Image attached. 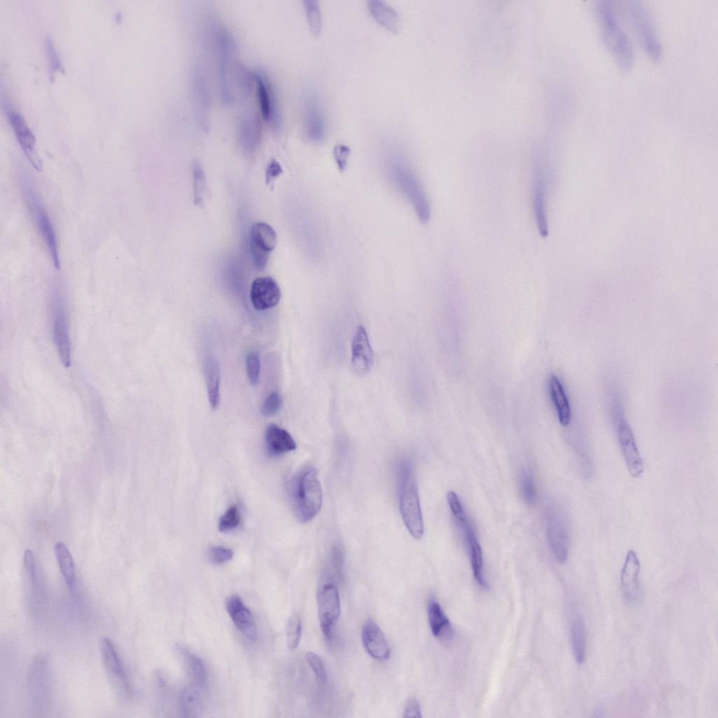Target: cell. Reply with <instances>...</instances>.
<instances>
[{
	"label": "cell",
	"instance_id": "3",
	"mask_svg": "<svg viewBox=\"0 0 718 718\" xmlns=\"http://www.w3.org/2000/svg\"><path fill=\"white\" fill-rule=\"evenodd\" d=\"M597 14L605 45L618 67L623 72L628 71L633 62L632 48L613 7L609 1H599Z\"/></svg>",
	"mask_w": 718,
	"mask_h": 718
},
{
	"label": "cell",
	"instance_id": "35",
	"mask_svg": "<svg viewBox=\"0 0 718 718\" xmlns=\"http://www.w3.org/2000/svg\"><path fill=\"white\" fill-rule=\"evenodd\" d=\"M304 3L310 29L314 34H318L322 23L318 2L316 0H306Z\"/></svg>",
	"mask_w": 718,
	"mask_h": 718
},
{
	"label": "cell",
	"instance_id": "13",
	"mask_svg": "<svg viewBox=\"0 0 718 718\" xmlns=\"http://www.w3.org/2000/svg\"><path fill=\"white\" fill-rule=\"evenodd\" d=\"M215 43L221 94L223 100L229 102L231 95L226 82V65L232 57L233 41L230 33L224 27L221 26L217 27L215 34Z\"/></svg>",
	"mask_w": 718,
	"mask_h": 718
},
{
	"label": "cell",
	"instance_id": "17",
	"mask_svg": "<svg viewBox=\"0 0 718 718\" xmlns=\"http://www.w3.org/2000/svg\"><path fill=\"white\" fill-rule=\"evenodd\" d=\"M257 86V96L261 114L266 122L271 123L276 128L279 126V114L276 100L271 84L259 72L252 73Z\"/></svg>",
	"mask_w": 718,
	"mask_h": 718
},
{
	"label": "cell",
	"instance_id": "26",
	"mask_svg": "<svg viewBox=\"0 0 718 718\" xmlns=\"http://www.w3.org/2000/svg\"><path fill=\"white\" fill-rule=\"evenodd\" d=\"M202 687L197 684L184 688L180 695L179 709L182 717H196L202 710L203 697Z\"/></svg>",
	"mask_w": 718,
	"mask_h": 718
},
{
	"label": "cell",
	"instance_id": "5",
	"mask_svg": "<svg viewBox=\"0 0 718 718\" xmlns=\"http://www.w3.org/2000/svg\"><path fill=\"white\" fill-rule=\"evenodd\" d=\"M20 184L29 211L37 229L46 245L52 262L56 269H60V260L55 232L43 205L32 181L26 175H21Z\"/></svg>",
	"mask_w": 718,
	"mask_h": 718
},
{
	"label": "cell",
	"instance_id": "32",
	"mask_svg": "<svg viewBox=\"0 0 718 718\" xmlns=\"http://www.w3.org/2000/svg\"><path fill=\"white\" fill-rule=\"evenodd\" d=\"M549 388L559 421L562 426H567L571 419V408L564 388L555 375L550 377Z\"/></svg>",
	"mask_w": 718,
	"mask_h": 718
},
{
	"label": "cell",
	"instance_id": "40",
	"mask_svg": "<svg viewBox=\"0 0 718 718\" xmlns=\"http://www.w3.org/2000/svg\"><path fill=\"white\" fill-rule=\"evenodd\" d=\"M283 405V400L278 391L271 392L264 399L261 407L260 412L265 416H272L276 414Z\"/></svg>",
	"mask_w": 718,
	"mask_h": 718
},
{
	"label": "cell",
	"instance_id": "31",
	"mask_svg": "<svg viewBox=\"0 0 718 718\" xmlns=\"http://www.w3.org/2000/svg\"><path fill=\"white\" fill-rule=\"evenodd\" d=\"M427 613L431 630L435 637L442 638L451 634L450 621L440 604L433 597L428 601Z\"/></svg>",
	"mask_w": 718,
	"mask_h": 718
},
{
	"label": "cell",
	"instance_id": "36",
	"mask_svg": "<svg viewBox=\"0 0 718 718\" xmlns=\"http://www.w3.org/2000/svg\"><path fill=\"white\" fill-rule=\"evenodd\" d=\"M193 175L195 203L201 205L203 203V195L205 191V181L203 170L198 161L193 163Z\"/></svg>",
	"mask_w": 718,
	"mask_h": 718
},
{
	"label": "cell",
	"instance_id": "28",
	"mask_svg": "<svg viewBox=\"0 0 718 718\" xmlns=\"http://www.w3.org/2000/svg\"><path fill=\"white\" fill-rule=\"evenodd\" d=\"M240 138L243 147L253 148L259 141L261 128L256 112L252 109L243 111L240 120Z\"/></svg>",
	"mask_w": 718,
	"mask_h": 718
},
{
	"label": "cell",
	"instance_id": "38",
	"mask_svg": "<svg viewBox=\"0 0 718 718\" xmlns=\"http://www.w3.org/2000/svg\"><path fill=\"white\" fill-rule=\"evenodd\" d=\"M246 370L250 383L257 386L259 382L260 360L257 352L252 351L246 358Z\"/></svg>",
	"mask_w": 718,
	"mask_h": 718
},
{
	"label": "cell",
	"instance_id": "6",
	"mask_svg": "<svg viewBox=\"0 0 718 718\" xmlns=\"http://www.w3.org/2000/svg\"><path fill=\"white\" fill-rule=\"evenodd\" d=\"M52 333L60 358L65 367L71 363L70 340L65 299L60 287L55 285L50 297Z\"/></svg>",
	"mask_w": 718,
	"mask_h": 718
},
{
	"label": "cell",
	"instance_id": "42",
	"mask_svg": "<svg viewBox=\"0 0 718 718\" xmlns=\"http://www.w3.org/2000/svg\"><path fill=\"white\" fill-rule=\"evenodd\" d=\"M330 564L333 574L337 579L343 578L344 556L341 548L335 545L332 548L330 555Z\"/></svg>",
	"mask_w": 718,
	"mask_h": 718
},
{
	"label": "cell",
	"instance_id": "23",
	"mask_svg": "<svg viewBox=\"0 0 718 718\" xmlns=\"http://www.w3.org/2000/svg\"><path fill=\"white\" fill-rule=\"evenodd\" d=\"M264 438L266 451L272 456H280L297 448V444L289 432L273 424L267 426Z\"/></svg>",
	"mask_w": 718,
	"mask_h": 718
},
{
	"label": "cell",
	"instance_id": "25",
	"mask_svg": "<svg viewBox=\"0 0 718 718\" xmlns=\"http://www.w3.org/2000/svg\"><path fill=\"white\" fill-rule=\"evenodd\" d=\"M203 372L209 403L215 409L218 407L220 400V368L217 360L212 356L207 357L203 362Z\"/></svg>",
	"mask_w": 718,
	"mask_h": 718
},
{
	"label": "cell",
	"instance_id": "18",
	"mask_svg": "<svg viewBox=\"0 0 718 718\" xmlns=\"http://www.w3.org/2000/svg\"><path fill=\"white\" fill-rule=\"evenodd\" d=\"M28 690L32 702L37 708L45 706L47 698V665L44 658L37 656L32 662L28 677Z\"/></svg>",
	"mask_w": 718,
	"mask_h": 718
},
{
	"label": "cell",
	"instance_id": "46",
	"mask_svg": "<svg viewBox=\"0 0 718 718\" xmlns=\"http://www.w3.org/2000/svg\"><path fill=\"white\" fill-rule=\"evenodd\" d=\"M282 172L283 169L278 162L275 159L271 160L266 171V183L269 184Z\"/></svg>",
	"mask_w": 718,
	"mask_h": 718
},
{
	"label": "cell",
	"instance_id": "9",
	"mask_svg": "<svg viewBox=\"0 0 718 718\" xmlns=\"http://www.w3.org/2000/svg\"><path fill=\"white\" fill-rule=\"evenodd\" d=\"M250 242L252 256L255 266L259 270L264 269L269 255L277 243V236L269 224L259 222L254 223L250 229Z\"/></svg>",
	"mask_w": 718,
	"mask_h": 718
},
{
	"label": "cell",
	"instance_id": "15",
	"mask_svg": "<svg viewBox=\"0 0 718 718\" xmlns=\"http://www.w3.org/2000/svg\"><path fill=\"white\" fill-rule=\"evenodd\" d=\"M226 609L236 628L250 641L257 637V628L253 615L237 595H231L226 600Z\"/></svg>",
	"mask_w": 718,
	"mask_h": 718
},
{
	"label": "cell",
	"instance_id": "8",
	"mask_svg": "<svg viewBox=\"0 0 718 718\" xmlns=\"http://www.w3.org/2000/svg\"><path fill=\"white\" fill-rule=\"evenodd\" d=\"M317 602L320 629L325 638L330 640L341 614L339 594L332 579L326 578L320 585Z\"/></svg>",
	"mask_w": 718,
	"mask_h": 718
},
{
	"label": "cell",
	"instance_id": "30",
	"mask_svg": "<svg viewBox=\"0 0 718 718\" xmlns=\"http://www.w3.org/2000/svg\"><path fill=\"white\" fill-rule=\"evenodd\" d=\"M55 553L66 585L70 593L75 597L76 595V581L72 555L67 546L62 542H58L55 544Z\"/></svg>",
	"mask_w": 718,
	"mask_h": 718
},
{
	"label": "cell",
	"instance_id": "27",
	"mask_svg": "<svg viewBox=\"0 0 718 718\" xmlns=\"http://www.w3.org/2000/svg\"><path fill=\"white\" fill-rule=\"evenodd\" d=\"M368 8L379 23L392 32L399 30L401 23L400 15L393 6L381 0H370Z\"/></svg>",
	"mask_w": 718,
	"mask_h": 718
},
{
	"label": "cell",
	"instance_id": "7",
	"mask_svg": "<svg viewBox=\"0 0 718 718\" xmlns=\"http://www.w3.org/2000/svg\"><path fill=\"white\" fill-rule=\"evenodd\" d=\"M628 10L635 32L643 49L653 60H659L661 57V46L649 13L638 1H629Z\"/></svg>",
	"mask_w": 718,
	"mask_h": 718
},
{
	"label": "cell",
	"instance_id": "33",
	"mask_svg": "<svg viewBox=\"0 0 718 718\" xmlns=\"http://www.w3.org/2000/svg\"><path fill=\"white\" fill-rule=\"evenodd\" d=\"M177 649L178 652L184 657L196 684L204 689H206L208 686V675L203 661L200 658L182 646L177 645Z\"/></svg>",
	"mask_w": 718,
	"mask_h": 718
},
{
	"label": "cell",
	"instance_id": "20",
	"mask_svg": "<svg viewBox=\"0 0 718 718\" xmlns=\"http://www.w3.org/2000/svg\"><path fill=\"white\" fill-rule=\"evenodd\" d=\"M304 124L308 136L316 141L325 135V123L318 100L313 94L306 97L304 104Z\"/></svg>",
	"mask_w": 718,
	"mask_h": 718
},
{
	"label": "cell",
	"instance_id": "29",
	"mask_svg": "<svg viewBox=\"0 0 718 718\" xmlns=\"http://www.w3.org/2000/svg\"><path fill=\"white\" fill-rule=\"evenodd\" d=\"M570 636L571 647L575 660L578 663L584 662L586 653V635L583 616L574 611L570 621Z\"/></svg>",
	"mask_w": 718,
	"mask_h": 718
},
{
	"label": "cell",
	"instance_id": "4",
	"mask_svg": "<svg viewBox=\"0 0 718 718\" xmlns=\"http://www.w3.org/2000/svg\"><path fill=\"white\" fill-rule=\"evenodd\" d=\"M448 505L467 546L473 575L477 584L487 588L483 574L482 550L458 495L453 491L447 494Z\"/></svg>",
	"mask_w": 718,
	"mask_h": 718
},
{
	"label": "cell",
	"instance_id": "14",
	"mask_svg": "<svg viewBox=\"0 0 718 718\" xmlns=\"http://www.w3.org/2000/svg\"><path fill=\"white\" fill-rule=\"evenodd\" d=\"M361 635L364 648L370 656L379 661H385L389 658V645L384 632L372 618H367L365 621Z\"/></svg>",
	"mask_w": 718,
	"mask_h": 718
},
{
	"label": "cell",
	"instance_id": "41",
	"mask_svg": "<svg viewBox=\"0 0 718 718\" xmlns=\"http://www.w3.org/2000/svg\"><path fill=\"white\" fill-rule=\"evenodd\" d=\"M306 659L317 678L322 682H326L327 673L321 658L317 653L309 651L306 654Z\"/></svg>",
	"mask_w": 718,
	"mask_h": 718
},
{
	"label": "cell",
	"instance_id": "44",
	"mask_svg": "<svg viewBox=\"0 0 718 718\" xmlns=\"http://www.w3.org/2000/svg\"><path fill=\"white\" fill-rule=\"evenodd\" d=\"M402 717L405 718H419L422 717L421 705L416 697L412 696L407 699L404 707Z\"/></svg>",
	"mask_w": 718,
	"mask_h": 718
},
{
	"label": "cell",
	"instance_id": "37",
	"mask_svg": "<svg viewBox=\"0 0 718 718\" xmlns=\"http://www.w3.org/2000/svg\"><path fill=\"white\" fill-rule=\"evenodd\" d=\"M520 492L523 500L528 504H533L536 499V491L531 474L524 473L520 479Z\"/></svg>",
	"mask_w": 718,
	"mask_h": 718
},
{
	"label": "cell",
	"instance_id": "39",
	"mask_svg": "<svg viewBox=\"0 0 718 718\" xmlns=\"http://www.w3.org/2000/svg\"><path fill=\"white\" fill-rule=\"evenodd\" d=\"M241 520L240 513L236 506H231L220 517L219 530L222 532L235 529Z\"/></svg>",
	"mask_w": 718,
	"mask_h": 718
},
{
	"label": "cell",
	"instance_id": "16",
	"mask_svg": "<svg viewBox=\"0 0 718 718\" xmlns=\"http://www.w3.org/2000/svg\"><path fill=\"white\" fill-rule=\"evenodd\" d=\"M374 360L373 351L365 328L359 325L352 340L351 365L354 372L362 375L371 368Z\"/></svg>",
	"mask_w": 718,
	"mask_h": 718
},
{
	"label": "cell",
	"instance_id": "24",
	"mask_svg": "<svg viewBox=\"0 0 718 718\" xmlns=\"http://www.w3.org/2000/svg\"><path fill=\"white\" fill-rule=\"evenodd\" d=\"M533 210L537 228L541 236L548 235L546 212V182L542 170L536 171L533 186Z\"/></svg>",
	"mask_w": 718,
	"mask_h": 718
},
{
	"label": "cell",
	"instance_id": "2",
	"mask_svg": "<svg viewBox=\"0 0 718 718\" xmlns=\"http://www.w3.org/2000/svg\"><path fill=\"white\" fill-rule=\"evenodd\" d=\"M294 513L297 520L306 523L312 520L320 510L323 491L316 469L306 466L292 477L289 485Z\"/></svg>",
	"mask_w": 718,
	"mask_h": 718
},
{
	"label": "cell",
	"instance_id": "21",
	"mask_svg": "<svg viewBox=\"0 0 718 718\" xmlns=\"http://www.w3.org/2000/svg\"><path fill=\"white\" fill-rule=\"evenodd\" d=\"M639 569L640 562L636 553L632 550H629L621 570V583L625 597L631 602L636 601L639 597Z\"/></svg>",
	"mask_w": 718,
	"mask_h": 718
},
{
	"label": "cell",
	"instance_id": "1",
	"mask_svg": "<svg viewBox=\"0 0 718 718\" xmlns=\"http://www.w3.org/2000/svg\"><path fill=\"white\" fill-rule=\"evenodd\" d=\"M395 475L402 518L411 535L419 539L424 534V522L414 467L408 459L397 461Z\"/></svg>",
	"mask_w": 718,
	"mask_h": 718
},
{
	"label": "cell",
	"instance_id": "45",
	"mask_svg": "<svg viewBox=\"0 0 718 718\" xmlns=\"http://www.w3.org/2000/svg\"><path fill=\"white\" fill-rule=\"evenodd\" d=\"M350 149L348 146L339 144L334 148V156L336 161L341 169H343L346 164V160L350 154Z\"/></svg>",
	"mask_w": 718,
	"mask_h": 718
},
{
	"label": "cell",
	"instance_id": "22",
	"mask_svg": "<svg viewBox=\"0 0 718 718\" xmlns=\"http://www.w3.org/2000/svg\"><path fill=\"white\" fill-rule=\"evenodd\" d=\"M101 653L109 675L125 691H128V679L125 667L115 646L109 638L102 639Z\"/></svg>",
	"mask_w": 718,
	"mask_h": 718
},
{
	"label": "cell",
	"instance_id": "43",
	"mask_svg": "<svg viewBox=\"0 0 718 718\" xmlns=\"http://www.w3.org/2000/svg\"><path fill=\"white\" fill-rule=\"evenodd\" d=\"M208 555L212 563L222 564L232 559L233 552L229 548L215 546L210 548Z\"/></svg>",
	"mask_w": 718,
	"mask_h": 718
},
{
	"label": "cell",
	"instance_id": "10",
	"mask_svg": "<svg viewBox=\"0 0 718 718\" xmlns=\"http://www.w3.org/2000/svg\"><path fill=\"white\" fill-rule=\"evenodd\" d=\"M617 437L630 474L634 477L639 476L644 471V463L637 447L632 431L624 419L619 420Z\"/></svg>",
	"mask_w": 718,
	"mask_h": 718
},
{
	"label": "cell",
	"instance_id": "12",
	"mask_svg": "<svg viewBox=\"0 0 718 718\" xmlns=\"http://www.w3.org/2000/svg\"><path fill=\"white\" fill-rule=\"evenodd\" d=\"M546 534L553 554L560 564L566 562L569 551V538L564 521L560 514L553 512L548 519Z\"/></svg>",
	"mask_w": 718,
	"mask_h": 718
},
{
	"label": "cell",
	"instance_id": "19",
	"mask_svg": "<svg viewBox=\"0 0 718 718\" xmlns=\"http://www.w3.org/2000/svg\"><path fill=\"white\" fill-rule=\"evenodd\" d=\"M10 121L15 137L26 156L32 166L36 170L41 171L42 164L36 152L35 137L34 134L20 114L11 111L10 114Z\"/></svg>",
	"mask_w": 718,
	"mask_h": 718
},
{
	"label": "cell",
	"instance_id": "47",
	"mask_svg": "<svg viewBox=\"0 0 718 718\" xmlns=\"http://www.w3.org/2000/svg\"><path fill=\"white\" fill-rule=\"evenodd\" d=\"M46 48H47V53L48 54V57L50 59V65H51L52 68H55V69L57 70L59 68H60V62H59V60L57 59V57L56 53L55 52L54 47H53V44L51 43V41H47V43H46Z\"/></svg>",
	"mask_w": 718,
	"mask_h": 718
},
{
	"label": "cell",
	"instance_id": "34",
	"mask_svg": "<svg viewBox=\"0 0 718 718\" xmlns=\"http://www.w3.org/2000/svg\"><path fill=\"white\" fill-rule=\"evenodd\" d=\"M302 635V622L297 614L292 615L286 626V641L288 648L296 649L299 643Z\"/></svg>",
	"mask_w": 718,
	"mask_h": 718
},
{
	"label": "cell",
	"instance_id": "11",
	"mask_svg": "<svg viewBox=\"0 0 718 718\" xmlns=\"http://www.w3.org/2000/svg\"><path fill=\"white\" fill-rule=\"evenodd\" d=\"M281 297L280 287L270 276L259 277L251 285L250 298L253 307L258 311L276 306Z\"/></svg>",
	"mask_w": 718,
	"mask_h": 718
}]
</instances>
